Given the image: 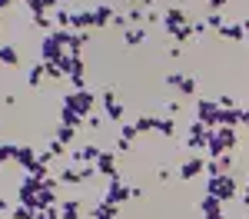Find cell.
Wrapping results in <instances>:
<instances>
[{
    "instance_id": "obj_19",
    "label": "cell",
    "mask_w": 249,
    "mask_h": 219,
    "mask_svg": "<svg viewBox=\"0 0 249 219\" xmlns=\"http://www.w3.org/2000/svg\"><path fill=\"white\" fill-rule=\"evenodd\" d=\"M20 63V50H17V43H0V67H17Z\"/></svg>"
},
{
    "instance_id": "obj_34",
    "label": "cell",
    "mask_w": 249,
    "mask_h": 219,
    "mask_svg": "<svg viewBox=\"0 0 249 219\" xmlns=\"http://www.w3.org/2000/svg\"><path fill=\"white\" fill-rule=\"evenodd\" d=\"M223 23H226V20H223V14H213V10H210V17H206V27H213V30H223Z\"/></svg>"
},
{
    "instance_id": "obj_30",
    "label": "cell",
    "mask_w": 249,
    "mask_h": 219,
    "mask_svg": "<svg viewBox=\"0 0 249 219\" xmlns=\"http://www.w3.org/2000/svg\"><path fill=\"white\" fill-rule=\"evenodd\" d=\"M126 17H130V23H143V20H146V7H140V3H133V7L126 10Z\"/></svg>"
},
{
    "instance_id": "obj_31",
    "label": "cell",
    "mask_w": 249,
    "mask_h": 219,
    "mask_svg": "<svg viewBox=\"0 0 249 219\" xmlns=\"http://www.w3.org/2000/svg\"><path fill=\"white\" fill-rule=\"evenodd\" d=\"M110 27H116V30H130L133 23H130V17H126L123 10H116V14H113V23H110Z\"/></svg>"
},
{
    "instance_id": "obj_4",
    "label": "cell",
    "mask_w": 249,
    "mask_h": 219,
    "mask_svg": "<svg viewBox=\"0 0 249 219\" xmlns=\"http://www.w3.org/2000/svg\"><path fill=\"white\" fill-rule=\"evenodd\" d=\"M67 53V47H63V40H60V30H50V34H43L37 43V60L40 63H53Z\"/></svg>"
},
{
    "instance_id": "obj_47",
    "label": "cell",
    "mask_w": 249,
    "mask_h": 219,
    "mask_svg": "<svg viewBox=\"0 0 249 219\" xmlns=\"http://www.w3.org/2000/svg\"><path fill=\"white\" fill-rule=\"evenodd\" d=\"M10 209H14V206H10V202H7V199L0 196V213H10Z\"/></svg>"
},
{
    "instance_id": "obj_35",
    "label": "cell",
    "mask_w": 249,
    "mask_h": 219,
    "mask_svg": "<svg viewBox=\"0 0 249 219\" xmlns=\"http://www.w3.org/2000/svg\"><path fill=\"white\" fill-rule=\"evenodd\" d=\"M179 110H183V103H179V100H170V103H163V113H166V117H176Z\"/></svg>"
},
{
    "instance_id": "obj_49",
    "label": "cell",
    "mask_w": 249,
    "mask_h": 219,
    "mask_svg": "<svg viewBox=\"0 0 249 219\" xmlns=\"http://www.w3.org/2000/svg\"><path fill=\"white\" fill-rule=\"evenodd\" d=\"M219 219H226V216H219Z\"/></svg>"
},
{
    "instance_id": "obj_6",
    "label": "cell",
    "mask_w": 249,
    "mask_h": 219,
    "mask_svg": "<svg viewBox=\"0 0 249 219\" xmlns=\"http://www.w3.org/2000/svg\"><path fill=\"white\" fill-rule=\"evenodd\" d=\"M126 199H133V186H126L120 176H113L103 189V202H113V206H123Z\"/></svg>"
},
{
    "instance_id": "obj_44",
    "label": "cell",
    "mask_w": 249,
    "mask_h": 219,
    "mask_svg": "<svg viewBox=\"0 0 249 219\" xmlns=\"http://www.w3.org/2000/svg\"><path fill=\"white\" fill-rule=\"evenodd\" d=\"M170 57H176V60L183 57V43H173V47H170Z\"/></svg>"
},
{
    "instance_id": "obj_28",
    "label": "cell",
    "mask_w": 249,
    "mask_h": 219,
    "mask_svg": "<svg viewBox=\"0 0 249 219\" xmlns=\"http://www.w3.org/2000/svg\"><path fill=\"white\" fill-rule=\"evenodd\" d=\"M30 17H34V27H37V30H43V34L53 30V17H50V14H30Z\"/></svg>"
},
{
    "instance_id": "obj_43",
    "label": "cell",
    "mask_w": 249,
    "mask_h": 219,
    "mask_svg": "<svg viewBox=\"0 0 249 219\" xmlns=\"http://www.w3.org/2000/svg\"><path fill=\"white\" fill-rule=\"evenodd\" d=\"M239 199H243V206H246V209H249V173H246V189L239 193Z\"/></svg>"
},
{
    "instance_id": "obj_39",
    "label": "cell",
    "mask_w": 249,
    "mask_h": 219,
    "mask_svg": "<svg viewBox=\"0 0 249 219\" xmlns=\"http://www.w3.org/2000/svg\"><path fill=\"white\" fill-rule=\"evenodd\" d=\"M146 23H163V14H160V10H153V7H150V10H146Z\"/></svg>"
},
{
    "instance_id": "obj_42",
    "label": "cell",
    "mask_w": 249,
    "mask_h": 219,
    "mask_svg": "<svg viewBox=\"0 0 249 219\" xmlns=\"http://www.w3.org/2000/svg\"><path fill=\"white\" fill-rule=\"evenodd\" d=\"M216 103H219V106H236V100H232V97H230V93H223V97L216 100Z\"/></svg>"
},
{
    "instance_id": "obj_8",
    "label": "cell",
    "mask_w": 249,
    "mask_h": 219,
    "mask_svg": "<svg viewBox=\"0 0 249 219\" xmlns=\"http://www.w3.org/2000/svg\"><path fill=\"white\" fill-rule=\"evenodd\" d=\"M199 173H206V156H190V159H183L179 163V169H176V176L183 179V183H190V179H196Z\"/></svg>"
},
{
    "instance_id": "obj_40",
    "label": "cell",
    "mask_w": 249,
    "mask_h": 219,
    "mask_svg": "<svg viewBox=\"0 0 249 219\" xmlns=\"http://www.w3.org/2000/svg\"><path fill=\"white\" fill-rule=\"evenodd\" d=\"M226 3H230V0H206V7H210L213 14H219V10H223Z\"/></svg>"
},
{
    "instance_id": "obj_25",
    "label": "cell",
    "mask_w": 249,
    "mask_h": 219,
    "mask_svg": "<svg viewBox=\"0 0 249 219\" xmlns=\"http://www.w3.org/2000/svg\"><path fill=\"white\" fill-rule=\"evenodd\" d=\"M17 150H20V143H0V166L3 163H14L17 159Z\"/></svg>"
},
{
    "instance_id": "obj_24",
    "label": "cell",
    "mask_w": 249,
    "mask_h": 219,
    "mask_svg": "<svg viewBox=\"0 0 249 219\" xmlns=\"http://www.w3.org/2000/svg\"><path fill=\"white\" fill-rule=\"evenodd\" d=\"M53 136H57L60 143H63V146H70V143L77 139V126H67V123H60V126H57V133H53Z\"/></svg>"
},
{
    "instance_id": "obj_2",
    "label": "cell",
    "mask_w": 249,
    "mask_h": 219,
    "mask_svg": "<svg viewBox=\"0 0 249 219\" xmlns=\"http://www.w3.org/2000/svg\"><path fill=\"white\" fill-rule=\"evenodd\" d=\"M206 193H210V196H216V199H223V202H232V199L239 196V183H236V176H232V173H219V176H210Z\"/></svg>"
},
{
    "instance_id": "obj_20",
    "label": "cell",
    "mask_w": 249,
    "mask_h": 219,
    "mask_svg": "<svg viewBox=\"0 0 249 219\" xmlns=\"http://www.w3.org/2000/svg\"><path fill=\"white\" fill-rule=\"evenodd\" d=\"M43 80H47V63H34L30 70H27V86L30 90H37V86H43Z\"/></svg>"
},
{
    "instance_id": "obj_14",
    "label": "cell",
    "mask_w": 249,
    "mask_h": 219,
    "mask_svg": "<svg viewBox=\"0 0 249 219\" xmlns=\"http://www.w3.org/2000/svg\"><path fill=\"white\" fill-rule=\"evenodd\" d=\"M14 163H17L20 169H23V173L30 176V173L37 169V150H34V146H23V143H20V150H17V159H14Z\"/></svg>"
},
{
    "instance_id": "obj_32",
    "label": "cell",
    "mask_w": 249,
    "mask_h": 219,
    "mask_svg": "<svg viewBox=\"0 0 249 219\" xmlns=\"http://www.w3.org/2000/svg\"><path fill=\"white\" fill-rule=\"evenodd\" d=\"M136 136H140V133H136L133 123H120V139H130V143H133Z\"/></svg>"
},
{
    "instance_id": "obj_29",
    "label": "cell",
    "mask_w": 249,
    "mask_h": 219,
    "mask_svg": "<svg viewBox=\"0 0 249 219\" xmlns=\"http://www.w3.org/2000/svg\"><path fill=\"white\" fill-rule=\"evenodd\" d=\"M176 119L173 117H160V136H176Z\"/></svg>"
},
{
    "instance_id": "obj_10",
    "label": "cell",
    "mask_w": 249,
    "mask_h": 219,
    "mask_svg": "<svg viewBox=\"0 0 249 219\" xmlns=\"http://www.w3.org/2000/svg\"><path fill=\"white\" fill-rule=\"evenodd\" d=\"M183 23H190V17H186V10H183V7H166V10H163V30H166V37L176 34Z\"/></svg>"
},
{
    "instance_id": "obj_26",
    "label": "cell",
    "mask_w": 249,
    "mask_h": 219,
    "mask_svg": "<svg viewBox=\"0 0 249 219\" xmlns=\"http://www.w3.org/2000/svg\"><path fill=\"white\" fill-rule=\"evenodd\" d=\"M50 17H53V23H57L60 30H70V7H57Z\"/></svg>"
},
{
    "instance_id": "obj_33",
    "label": "cell",
    "mask_w": 249,
    "mask_h": 219,
    "mask_svg": "<svg viewBox=\"0 0 249 219\" xmlns=\"http://www.w3.org/2000/svg\"><path fill=\"white\" fill-rule=\"evenodd\" d=\"M103 123H107V119H103V113H90V117H87V123H83V126H87V130H100V126H103Z\"/></svg>"
},
{
    "instance_id": "obj_7",
    "label": "cell",
    "mask_w": 249,
    "mask_h": 219,
    "mask_svg": "<svg viewBox=\"0 0 249 219\" xmlns=\"http://www.w3.org/2000/svg\"><path fill=\"white\" fill-rule=\"evenodd\" d=\"M206 143H210V126L199 123V119H193L190 130H186V150L199 153V150H206Z\"/></svg>"
},
{
    "instance_id": "obj_36",
    "label": "cell",
    "mask_w": 249,
    "mask_h": 219,
    "mask_svg": "<svg viewBox=\"0 0 249 219\" xmlns=\"http://www.w3.org/2000/svg\"><path fill=\"white\" fill-rule=\"evenodd\" d=\"M47 80H63V70H60V63H47Z\"/></svg>"
},
{
    "instance_id": "obj_9",
    "label": "cell",
    "mask_w": 249,
    "mask_h": 219,
    "mask_svg": "<svg viewBox=\"0 0 249 219\" xmlns=\"http://www.w3.org/2000/svg\"><path fill=\"white\" fill-rule=\"evenodd\" d=\"M223 206H226V202L216 199V196H210V193L196 199V213H199L203 219H219V216H223Z\"/></svg>"
},
{
    "instance_id": "obj_17",
    "label": "cell",
    "mask_w": 249,
    "mask_h": 219,
    "mask_svg": "<svg viewBox=\"0 0 249 219\" xmlns=\"http://www.w3.org/2000/svg\"><path fill=\"white\" fill-rule=\"evenodd\" d=\"M136 133L143 136V133H160V117L156 113H143V117H136Z\"/></svg>"
},
{
    "instance_id": "obj_22",
    "label": "cell",
    "mask_w": 249,
    "mask_h": 219,
    "mask_svg": "<svg viewBox=\"0 0 249 219\" xmlns=\"http://www.w3.org/2000/svg\"><path fill=\"white\" fill-rule=\"evenodd\" d=\"M87 43H90V30H70V40H67V50L70 53H80Z\"/></svg>"
},
{
    "instance_id": "obj_3",
    "label": "cell",
    "mask_w": 249,
    "mask_h": 219,
    "mask_svg": "<svg viewBox=\"0 0 249 219\" xmlns=\"http://www.w3.org/2000/svg\"><path fill=\"white\" fill-rule=\"evenodd\" d=\"M60 103H67V106H73V110H77V113H80L83 119L90 117V113H96V93L90 90V86H83V90H67Z\"/></svg>"
},
{
    "instance_id": "obj_18",
    "label": "cell",
    "mask_w": 249,
    "mask_h": 219,
    "mask_svg": "<svg viewBox=\"0 0 249 219\" xmlns=\"http://www.w3.org/2000/svg\"><path fill=\"white\" fill-rule=\"evenodd\" d=\"M80 209H83L80 199H73V196L60 199V219H80Z\"/></svg>"
},
{
    "instance_id": "obj_23",
    "label": "cell",
    "mask_w": 249,
    "mask_h": 219,
    "mask_svg": "<svg viewBox=\"0 0 249 219\" xmlns=\"http://www.w3.org/2000/svg\"><path fill=\"white\" fill-rule=\"evenodd\" d=\"M60 123H67V126H83V123H87V119L80 117L77 110H73V106H67V103H60Z\"/></svg>"
},
{
    "instance_id": "obj_13",
    "label": "cell",
    "mask_w": 249,
    "mask_h": 219,
    "mask_svg": "<svg viewBox=\"0 0 249 219\" xmlns=\"http://www.w3.org/2000/svg\"><path fill=\"white\" fill-rule=\"evenodd\" d=\"M96 173H103L107 179L120 176V169H116V150H103L100 159H96Z\"/></svg>"
},
{
    "instance_id": "obj_27",
    "label": "cell",
    "mask_w": 249,
    "mask_h": 219,
    "mask_svg": "<svg viewBox=\"0 0 249 219\" xmlns=\"http://www.w3.org/2000/svg\"><path fill=\"white\" fill-rule=\"evenodd\" d=\"M10 219H37V209H34V206H23V202H17V206L10 209Z\"/></svg>"
},
{
    "instance_id": "obj_50",
    "label": "cell",
    "mask_w": 249,
    "mask_h": 219,
    "mask_svg": "<svg viewBox=\"0 0 249 219\" xmlns=\"http://www.w3.org/2000/svg\"><path fill=\"white\" fill-rule=\"evenodd\" d=\"M246 40H249V37H246Z\"/></svg>"
},
{
    "instance_id": "obj_15",
    "label": "cell",
    "mask_w": 249,
    "mask_h": 219,
    "mask_svg": "<svg viewBox=\"0 0 249 219\" xmlns=\"http://www.w3.org/2000/svg\"><path fill=\"white\" fill-rule=\"evenodd\" d=\"M146 37H150V30L143 23H133L130 30H123V43L126 47H140V43H146Z\"/></svg>"
},
{
    "instance_id": "obj_41",
    "label": "cell",
    "mask_w": 249,
    "mask_h": 219,
    "mask_svg": "<svg viewBox=\"0 0 249 219\" xmlns=\"http://www.w3.org/2000/svg\"><path fill=\"white\" fill-rule=\"evenodd\" d=\"M130 146H133L130 139H116V153H130Z\"/></svg>"
},
{
    "instance_id": "obj_5",
    "label": "cell",
    "mask_w": 249,
    "mask_h": 219,
    "mask_svg": "<svg viewBox=\"0 0 249 219\" xmlns=\"http://www.w3.org/2000/svg\"><path fill=\"white\" fill-rule=\"evenodd\" d=\"M100 103H103V119L107 123H123V117H126V106H123V100L116 97L113 90H103V97H100Z\"/></svg>"
},
{
    "instance_id": "obj_11",
    "label": "cell",
    "mask_w": 249,
    "mask_h": 219,
    "mask_svg": "<svg viewBox=\"0 0 249 219\" xmlns=\"http://www.w3.org/2000/svg\"><path fill=\"white\" fill-rule=\"evenodd\" d=\"M166 86L170 90H179L183 97H196V86L199 83H196V77H186V73H170L166 77Z\"/></svg>"
},
{
    "instance_id": "obj_1",
    "label": "cell",
    "mask_w": 249,
    "mask_h": 219,
    "mask_svg": "<svg viewBox=\"0 0 249 219\" xmlns=\"http://www.w3.org/2000/svg\"><path fill=\"white\" fill-rule=\"evenodd\" d=\"M236 146H239L236 126H210V143H206V153H210V159L223 156V153H232Z\"/></svg>"
},
{
    "instance_id": "obj_48",
    "label": "cell",
    "mask_w": 249,
    "mask_h": 219,
    "mask_svg": "<svg viewBox=\"0 0 249 219\" xmlns=\"http://www.w3.org/2000/svg\"><path fill=\"white\" fill-rule=\"evenodd\" d=\"M10 7H14V0H0V14H3V10H10Z\"/></svg>"
},
{
    "instance_id": "obj_37",
    "label": "cell",
    "mask_w": 249,
    "mask_h": 219,
    "mask_svg": "<svg viewBox=\"0 0 249 219\" xmlns=\"http://www.w3.org/2000/svg\"><path fill=\"white\" fill-rule=\"evenodd\" d=\"M206 173H210V176H219V173H223L219 159H210V156H206Z\"/></svg>"
},
{
    "instance_id": "obj_12",
    "label": "cell",
    "mask_w": 249,
    "mask_h": 219,
    "mask_svg": "<svg viewBox=\"0 0 249 219\" xmlns=\"http://www.w3.org/2000/svg\"><path fill=\"white\" fill-rule=\"evenodd\" d=\"M216 110H219V103H216V100L196 97V119H199V123H206V126H216Z\"/></svg>"
},
{
    "instance_id": "obj_46",
    "label": "cell",
    "mask_w": 249,
    "mask_h": 219,
    "mask_svg": "<svg viewBox=\"0 0 249 219\" xmlns=\"http://www.w3.org/2000/svg\"><path fill=\"white\" fill-rule=\"evenodd\" d=\"M126 3H140V7H153V3H160V0H126Z\"/></svg>"
},
{
    "instance_id": "obj_45",
    "label": "cell",
    "mask_w": 249,
    "mask_h": 219,
    "mask_svg": "<svg viewBox=\"0 0 249 219\" xmlns=\"http://www.w3.org/2000/svg\"><path fill=\"white\" fill-rule=\"evenodd\" d=\"M239 126H249V110H243V106H239Z\"/></svg>"
},
{
    "instance_id": "obj_16",
    "label": "cell",
    "mask_w": 249,
    "mask_h": 219,
    "mask_svg": "<svg viewBox=\"0 0 249 219\" xmlns=\"http://www.w3.org/2000/svg\"><path fill=\"white\" fill-rule=\"evenodd\" d=\"M90 216L93 219H120V206H113V202H93L90 206Z\"/></svg>"
},
{
    "instance_id": "obj_38",
    "label": "cell",
    "mask_w": 249,
    "mask_h": 219,
    "mask_svg": "<svg viewBox=\"0 0 249 219\" xmlns=\"http://www.w3.org/2000/svg\"><path fill=\"white\" fill-rule=\"evenodd\" d=\"M156 179H160V183H170V179H173V169H170V166H160V169H156Z\"/></svg>"
},
{
    "instance_id": "obj_21",
    "label": "cell",
    "mask_w": 249,
    "mask_h": 219,
    "mask_svg": "<svg viewBox=\"0 0 249 219\" xmlns=\"http://www.w3.org/2000/svg\"><path fill=\"white\" fill-rule=\"evenodd\" d=\"M219 37H223V40H232V43H246V30H243V23H223Z\"/></svg>"
}]
</instances>
